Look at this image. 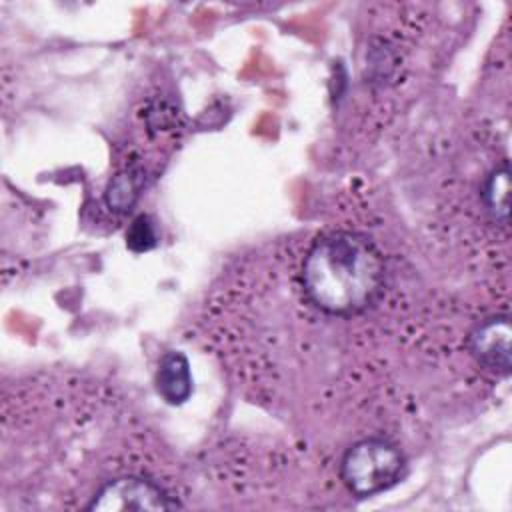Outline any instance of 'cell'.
Wrapping results in <instances>:
<instances>
[{
	"mask_svg": "<svg viewBox=\"0 0 512 512\" xmlns=\"http://www.w3.org/2000/svg\"><path fill=\"white\" fill-rule=\"evenodd\" d=\"M310 302L332 316H352L372 306L384 288V260L366 236L338 230L318 238L302 264Z\"/></svg>",
	"mask_w": 512,
	"mask_h": 512,
	"instance_id": "cell-1",
	"label": "cell"
},
{
	"mask_svg": "<svg viewBox=\"0 0 512 512\" xmlns=\"http://www.w3.org/2000/svg\"><path fill=\"white\" fill-rule=\"evenodd\" d=\"M406 460L396 444L384 438H364L352 444L340 462V476L346 488L368 498L392 488L404 474Z\"/></svg>",
	"mask_w": 512,
	"mask_h": 512,
	"instance_id": "cell-2",
	"label": "cell"
},
{
	"mask_svg": "<svg viewBox=\"0 0 512 512\" xmlns=\"http://www.w3.org/2000/svg\"><path fill=\"white\" fill-rule=\"evenodd\" d=\"M140 188H142V172L126 170V172L116 174L108 182L104 200L110 210L128 212L136 204V200L140 196Z\"/></svg>",
	"mask_w": 512,
	"mask_h": 512,
	"instance_id": "cell-7",
	"label": "cell"
},
{
	"mask_svg": "<svg viewBox=\"0 0 512 512\" xmlns=\"http://www.w3.org/2000/svg\"><path fill=\"white\" fill-rule=\"evenodd\" d=\"M156 390L172 406L184 404L190 398L192 374L188 358L182 352L170 350L160 358L156 370Z\"/></svg>",
	"mask_w": 512,
	"mask_h": 512,
	"instance_id": "cell-5",
	"label": "cell"
},
{
	"mask_svg": "<svg viewBox=\"0 0 512 512\" xmlns=\"http://www.w3.org/2000/svg\"><path fill=\"white\" fill-rule=\"evenodd\" d=\"M158 484L142 476H122L104 484L86 506L94 512H124V510H170L178 508Z\"/></svg>",
	"mask_w": 512,
	"mask_h": 512,
	"instance_id": "cell-3",
	"label": "cell"
},
{
	"mask_svg": "<svg viewBox=\"0 0 512 512\" xmlns=\"http://www.w3.org/2000/svg\"><path fill=\"white\" fill-rule=\"evenodd\" d=\"M158 244L156 222L148 214H140L132 220L126 232V246L132 252H148Z\"/></svg>",
	"mask_w": 512,
	"mask_h": 512,
	"instance_id": "cell-8",
	"label": "cell"
},
{
	"mask_svg": "<svg viewBox=\"0 0 512 512\" xmlns=\"http://www.w3.org/2000/svg\"><path fill=\"white\" fill-rule=\"evenodd\" d=\"M484 206L492 220L496 224L506 226L508 224V214H510V166L508 162H502L496 166L484 184Z\"/></svg>",
	"mask_w": 512,
	"mask_h": 512,
	"instance_id": "cell-6",
	"label": "cell"
},
{
	"mask_svg": "<svg viewBox=\"0 0 512 512\" xmlns=\"http://www.w3.org/2000/svg\"><path fill=\"white\" fill-rule=\"evenodd\" d=\"M476 362L496 374L508 376L512 370V322L508 314H496L482 320L468 338Z\"/></svg>",
	"mask_w": 512,
	"mask_h": 512,
	"instance_id": "cell-4",
	"label": "cell"
}]
</instances>
